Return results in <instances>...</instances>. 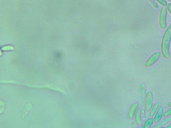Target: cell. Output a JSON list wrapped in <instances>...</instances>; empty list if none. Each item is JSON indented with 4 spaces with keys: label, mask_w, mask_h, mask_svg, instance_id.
<instances>
[{
    "label": "cell",
    "mask_w": 171,
    "mask_h": 128,
    "mask_svg": "<svg viewBox=\"0 0 171 128\" xmlns=\"http://www.w3.org/2000/svg\"><path fill=\"white\" fill-rule=\"evenodd\" d=\"M171 41V24L167 29L162 37L161 43V52L163 56L166 59L170 58V47Z\"/></svg>",
    "instance_id": "6da1fadb"
},
{
    "label": "cell",
    "mask_w": 171,
    "mask_h": 128,
    "mask_svg": "<svg viewBox=\"0 0 171 128\" xmlns=\"http://www.w3.org/2000/svg\"><path fill=\"white\" fill-rule=\"evenodd\" d=\"M167 9L166 7H163L160 10L159 16V25L160 28L165 29L167 28Z\"/></svg>",
    "instance_id": "7a4b0ae2"
},
{
    "label": "cell",
    "mask_w": 171,
    "mask_h": 128,
    "mask_svg": "<svg viewBox=\"0 0 171 128\" xmlns=\"http://www.w3.org/2000/svg\"><path fill=\"white\" fill-rule=\"evenodd\" d=\"M153 92L149 91L146 93L145 97V108L146 112H150L152 109L153 104Z\"/></svg>",
    "instance_id": "3957f363"
},
{
    "label": "cell",
    "mask_w": 171,
    "mask_h": 128,
    "mask_svg": "<svg viewBox=\"0 0 171 128\" xmlns=\"http://www.w3.org/2000/svg\"><path fill=\"white\" fill-rule=\"evenodd\" d=\"M161 56V53L160 52H156L153 53L148 58L146 63L145 66L146 67H150L155 64L159 61Z\"/></svg>",
    "instance_id": "277c9868"
},
{
    "label": "cell",
    "mask_w": 171,
    "mask_h": 128,
    "mask_svg": "<svg viewBox=\"0 0 171 128\" xmlns=\"http://www.w3.org/2000/svg\"><path fill=\"white\" fill-rule=\"evenodd\" d=\"M2 82L9 83H14V84H19L20 85H25V86H27V87H31V88H46V89H50L54 90H55V91H57L64 93V91L63 90L60 89V88L53 87H52V86H48V85H45V86H35V85H32L31 84H22V83H20L17 82H15V81H4V82Z\"/></svg>",
    "instance_id": "5b68a950"
},
{
    "label": "cell",
    "mask_w": 171,
    "mask_h": 128,
    "mask_svg": "<svg viewBox=\"0 0 171 128\" xmlns=\"http://www.w3.org/2000/svg\"><path fill=\"white\" fill-rule=\"evenodd\" d=\"M141 109L143 118H146V110L145 108V97L146 95V88L145 84H142L141 85Z\"/></svg>",
    "instance_id": "8992f818"
},
{
    "label": "cell",
    "mask_w": 171,
    "mask_h": 128,
    "mask_svg": "<svg viewBox=\"0 0 171 128\" xmlns=\"http://www.w3.org/2000/svg\"><path fill=\"white\" fill-rule=\"evenodd\" d=\"M139 107V104L138 102H134L131 106L129 112H128V117L129 119H132L134 117V115L136 114V112Z\"/></svg>",
    "instance_id": "52a82bcc"
},
{
    "label": "cell",
    "mask_w": 171,
    "mask_h": 128,
    "mask_svg": "<svg viewBox=\"0 0 171 128\" xmlns=\"http://www.w3.org/2000/svg\"><path fill=\"white\" fill-rule=\"evenodd\" d=\"M164 108L162 106H160L159 109L155 114V115L153 118V120H154V123L155 124H158L160 123L163 117V114H164Z\"/></svg>",
    "instance_id": "ba28073f"
},
{
    "label": "cell",
    "mask_w": 171,
    "mask_h": 128,
    "mask_svg": "<svg viewBox=\"0 0 171 128\" xmlns=\"http://www.w3.org/2000/svg\"><path fill=\"white\" fill-rule=\"evenodd\" d=\"M134 121L137 125H141L142 123V110L140 107H139L134 115Z\"/></svg>",
    "instance_id": "9c48e42d"
},
{
    "label": "cell",
    "mask_w": 171,
    "mask_h": 128,
    "mask_svg": "<svg viewBox=\"0 0 171 128\" xmlns=\"http://www.w3.org/2000/svg\"><path fill=\"white\" fill-rule=\"evenodd\" d=\"M159 107H160V103L158 102H156L155 103L153 104L152 109L151 110L150 112H149V115H148L149 117L153 118L155 116V114H156V113L157 112V111L159 109Z\"/></svg>",
    "instance_id": "30bf717a"
},
{
    "label": "cell",
    "mask_w": 171,
    "mask_h": 128,
    "mask_svg": "<svg viewBox=\"0 0 171 128\" xmlns=\"http://www.w3.org/2000/svg\"><path fill=\"white\" fill-rule=\"evenodd\" d=\"M154 123L153 118L149 117L145 121L143 128H151Z\"/></svg>",
    "instance_id": "8fae6325"
},
{
    "label": "cell",
    "mask_w": 171,
    "mask_h": 128,
    "mask_svg": "<svg viewBox=\"0 0 171 128\" xmlns=\"http://www.w3.org/2000/svg\"><path fill=\"white\" fill-rule=\"evenodd\" d=\"M171 116V108L167 109V110L165 111L163 114V117L165 118L170 117Z\"/></svg>",
    "instance_id": "7c38bea8"
},
{
    "label": "cell",
    "mask_w": 171,
    "mask_h": 128,
    "mask_svg": "<svg viewBox=\"0 0 171 128\" xmlns=\"http://www.w3.org/2000/svg\"><path fill=\"white\" fill-rule=\"evenodd\" d=\"M156 1L160 4V5L163 6V7H166L167 6L168 4L166 0H156Z\"/></svg>",
    "instance_id": "4fadbf2b"
},
{
    "label": "cell",
    "mask_w": 171,
    "mask_h": 128,
    "mask_svg": "<svg viewBox=\"0 0 171 128\" xmlns=\"http://www.w3.org/2000/svg\"><path fill=\"white\" fill-rule=\"evenodd\" d=\"M150 2L151 3V4L153 5V7L157 9L158 8V4H157V3L155 1H153V0H150Z\"/></svg>",
    "instance_id": "5bb4252c"
},
{
    "label": "cell",
    "mask_w": 171,
    "mask_h": 128,
    "mask_svg": "<svg viewBox=\"0 0 171 128\" xmlns=\"http://www.w3.org/2000/svg\"><path fill=\"white\" fill-rule=\"evenodd\" d=\"M167 10L169 11V12L171 14V3H169V4H168L167 5Z\"/></svg>",
    "instance_id": "9a60e30c"
},
{
    "label": "cell",
    "mask_w": 171,
    "mask_h": 128,
    "mask_svg": "<svg viewBox=\"0 0 171 128\" xmlns=\"http://www.w3.org/2000/svg\"><path fill=\"white\" fill-rule=\"evenodd\" d=\"M167 128H171V121L169 123V124L167 125Z\"/></svg>",
    "instance_id": "2e32d148"
},
{
    "label": "cell",
    "mask_w": 171,
    "mask_h": 128,
    "mask_svg": "<svg viewBox=\"0 0 171 128\" xmlns=\"http://www.w3.org/2000/svg\"><path fill=\"white\" fill-rule=\"evenodd\" d=\"M167 105L168 107L171 108V101H170V102H169V103H167Z\"/></svg>",
    "instance_id": "e0dca14e"
},
{
    "label": "cell",
    "mask_w": 171,
    "mask_h": 128,
    "mask_svg": "<svg viewBox=\"0 0 171 128\" xmlns=\"http://www.w3.org/2000/svg\"><path fill=\"white\" fill-rule=\"evenodd\" d=\"M159 128H167V127H166L162 126L160 127Z\"/></svg>",
    "instance_id": "ac0fdd59"
},
{
    "label": "cell",
    "mask_w": 171,
    "mask_h": 128,
    "mask_svg": "<svg viewBox=\"0 0 171 128\" xmlns=\"http://www.w3.org/2000/svg\"><path fill=\"white\" fill-rule=\"evenodd\" d=\"M143 128V127L139 126V127H138V128Z\"/></svg>",
    "instance_id": "d6986e66"
},
{
    "label": "cell",
    "mask_w": 171,
    "mask_h": 128,
    "mask_svg": "<svg viewBox=\"0 0 171 128\" xmlns=\"http://www.w3.org/2000/svg\"><path fill=\"white\" fill-rule=\"evenodd\" d=\"M153 1H155L156 0H153Z\"/></svg>",
    "instance_id": "ffe728a7"
}]
</instances>
